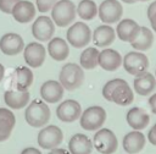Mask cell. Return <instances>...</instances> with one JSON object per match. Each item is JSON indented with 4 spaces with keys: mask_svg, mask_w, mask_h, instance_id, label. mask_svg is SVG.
Wrapping results in <instances>:
<instances>
[{
    "mask_svg": "<svg viewBox=\"0 0 156 154\" xmlns=\"http://www.w3.org/2000/svg\"><path fill=\"white\" fill-rule=\"evenodd\" d=\"M102 95L106 100L113 101L117 105L126 106L134 100V94L129 84L122 78H115L105 83Z\"/></svg>",
    "mask_w": 156,
    "mask_h": 154,
    "instance_id": "6da1fadb",
    "label": "cell"
},
{
    "mask_svg": "<svg viewBox=\"0 0 156 154\" xmlns=\"http://www.w3.org/2000/svg\"><path fill=\"white\" fill-rule=\"evenodd\" d=\"M51 112L48 104L41 99H34L24 111V119L32 127H43L50 120Z\"/></svg>",
    "mask_w": 156,
    "mask_h": 154,
    "instance_id": "7a4b0ae2",
    "label": "cell"
},
{
    "mask_svg": "<svg viewBox=\"0 0 156 154\" xmlns=\"http://www.w3.org/2000/svg\"><path fill=\"white\" fill-rule=\"evenodd\" d=\"M58 81L62 84V87L67 90H74L78 87L82 86L84 81V71L83 67L74 62H68L62 66Z\"/></svg>",
    "mask_w": 156,
    "mask_h": 154,
    "instance_id": "3957f363",
    "label": "cell"
},
{
    "mask_svg": "<svg viewBox=\"0 0 156 154\" xmlns=\"http://www.w3.org/2000/svg\"><path fill=\"white\" fill-rule=\"evenodd\" d=\"M77 15V7L71 0H58L51 9V20L58 27H67Z\"/></svg>",
    "mask_w": 156,
    "mask_h": 154,
    "instance_id": "277c9868",
    "label": "cell"
},
{
    "mask_svg": "<svg viewBox=\"0 0 156 154\" xmlns=\"http://www.w3.org/2000/svg\"><path fill=\"white\" fill-rule=\"evenodd\" d=\"M93 145L101 154H113L118 148V141L111 130L100 128L94 134Z\"/></svg>",
    "mask_w": 156,
    "mask_h": 154,
    "instance_id": "5b68a950",
    "label": "cell"
},
{
    "mask_svg": "<svg viewBox=\"0 0 156 154\" xmlns=\"http://www.w3.org/2000/svg\"><path fill=\"white\" fill-rule=\"evenodd\" d=\"M124 70L133 75L139 76L145 72H147L149 68V59L147 56L141 51H129L126 54V56L122 60Z\"/></svg>",
    "mask_w": 156,
    "mask_h": 154,
    "instance_id": "8992f818",
    "label": "cell"
},
{
    "mask_svg": "<svg viewBox=\"0 0 156 154\" xmlns=\"http://www.w3.org/2000/svg\"><path fill=\"white\" fill-rule=\"evenodd\" d=\"M106 120V111L104 108L94 105L85 109L80 115V126L87 131H95L101 128Z\"/></svg>",
    "mask_w": 156,
    "mask_h": 154,
    "instance_id": "52a82bcc",
    "label": "cell"
},
{
    "mask_svg": "<svg viewBox=\"0 0 156 154\" xmlns=\"http://www.w3.org/2000/svg\"><path fill=\"white\" fill-rule=\"evenodd\" d=\"M68 43L74 48H84L91 39V31L84 22H74L66 32Z\"/></svg>",
    "mask_w": 156,
    "mask_h": 154,
    "instance_id": "ba28073f",
    "label": "cell"
},
{
    "mask_svg": "<svg viewBox=\"0 0 156 154\" xmlns=\"http://www.w3.org/2000/svg\"><path fill=\"white\" fill-rule=\"evenodd\" d=\"M63 139V133L60 127L55 125H49L41 128L38 133V144L44 149L57 148Z\"/></svg>",
    "mask_w": 156,
    "mask_h": 154,
    "instance_id": "9c48e42d",
    "label": "cell"
},
{
    "mask_svg": "<svg viewBox=\"0 0 156 154\" xmlns=\"http://www.w3.org/2000/svg\"><path fill=\"white\" fill-rule=\"evenodd\" d=\"M98 13L104 23H116L122 17L123 7L118 0H104L98 9Z\"/></svg>",
    "mask_w": 156,
    "mask_h": 154,
    "instance_id": "30bf717a",
    "label": "cell"
},
{
    "mask_svg": "<svg viewBox=\"0 0 156 154\" xmlns=\"http://www.w3.org/2000/svg\"><path fill=\"white\" fill-rule=\"evenodd\" d=\"M55 32L54 21L48 16H39L32 24V34L39 42H49Z\"/></svg>",
    "mask_w": 156,
    "mask_h": 154,
    "instance_id": "8fae6325",
    "label": "cell"
},
{
    "mask_svg": "<svg viewBox=\"0 0 156 154\" xmlns=\"http://www.w3.org/2000/svg\"><path fill=\"white\" fill-rule=\"evenodd\" d=\"M45 56H46V50L44 45L38 42H32L27 44L23 49V57L29 67L33 68L40 67L45 60Z\"/></svg>",
    "mask_w": 156,
    "mask_h": 154,
    "instance_id": "7c38bea8",
    "label": "cell"
},
{
    "mask_svg": "<svg viewBox=\"0 0 156 154\" xmlns=\"http://www.w3.org/2000/svg\"><path fill=\"white\" fill-rule=\"evenodd\" d=\"M82 115L80 104L77 100L67 99L56 108V116L63 122H73Z\"/></svg>",
    "mask_w": 156,
    "mask_h": 154,
    "instance_id": "4fadbf2b",
    "label": "cell"
},
{
    "mask_svg": "<svg viewBox=\"0 0 156 154\" xmlns=\"http://www.w3.org/2000/svg\"><path fill=\"white\" fill-rule=\"evenodd\" d=\"M24 49V42L17 33H6L0 38V50L9 56L20 54Z\"/></svg>",
    "mask_w": 156,
    "mask_h": 154,
    "instance_id": "5bb4252c",
    "label": "cell"
},
{
    "mask_svg": "<svg viewBox=\"0 0 156 154\" xmlns=\"http://www.w3.org/2000/svg\"><path fill=\"white\" fill-rule=\"evenodd\" d=\"M63 87L60 81L49 79L44 82L40 87V97L45 103H57L63 97Z\"/></svg>",
    "mask_w": 156,
    "mask_h": 154,
    "instance_id": "9a60e30c",
    "label": "cell"
},
{
    "mask_svg": "<svg viewBox=\"0 0 156 154\" xmlns=\"http://www.w3.org/2000/svg\"><path fill=\"white\" fill-rule=\"evenodd\" d=\"M35 6L28 0H20L12 9V17L18 23H28L35 16Z\"/></svg>",
    "mask_w": 156,
    "mask_h": 154,
    "instance_id": "2e32d148",
    "label": "cell"
},
{
    "mask_svg": "<svg viewBox=\"0 0 156 154\" xmlns=\"http://www.w3.org/2000/svg\"><path fill=\"white\" fill-rule=\"evenodd\" d=\"M117 37L123 40L132 43L140 33V26L132 18H124L117 24Z\"/></svg>",
    "mask_w": 156,
    "mask_h": 154,
    "instance_id": "e0dca14e",
    "label": "cell"
},
{
    "mask_svg": "<svg viewBox=\"0 0 156 154\" xmlns=\"http://www.w3.org/2000/svg\"><path fill=\"white\" fill-rule=\"evenodd\" d=\"M30 94L28 90H17V89H7L4 93V101L10 109L20 110L23 109L29 101Z\"/></svg>",
    "mask_w": 156,
    "mask_h": 154,
    "instance_id": "ac0fdd59",
    "label": "cell"
},
{
    "mask_svg": "<svg viewBox=\"0 0 156 154\" xmlns=\"http://www.w3.org/2000/svg\"><path fill=\"white\" fill-rule=\"evenodd\" d=\"M93 147V142L83 133L73 134L68 142V150L71 154H90Z\"/></svg>",
    "mask_w": 156,
    "mask_h": 154,
    "instance_id": "d6986e66",
    "label": "cell"
},
{
    "mask_svg": "<svg viewBox=\"0 0 156 154\" xmlns=\"http://www.w3.org/2000/svg\"><path fill=\"white\" fill-rule=\"evenodd\" d=\"M121 54L115 49H105L99 54V65L106 71H115L122 64Z\"/></svg>",
    "mask_w": 156,
    "mask_h": 154,
    "instance_id": "ffe728a7",
    "label": "cell"
},
{
    "mask_svg": "<svg viewBox=\"0 0 156 154\" xmlns=\"http://www.w3.org/2000/svg\"><path fill=\"white\" fill-rule=\"evenodd\" d=\"M126 119H127V123L136 131L146 128V126L150 122V116L147 115V112L144 109L136 106L128 110Z\"/></svg>",
    "mask_w": 156,
    "mask_h": 154,
    "instance_id": "44dd1931",
    "label": "cell"
},
{
    "mask_svg": "<svg viewBox=\"0 0 156 154\" xmlns=\"http://www.w3.org/2000/svg\"><path fill=\"white\" fill-rule=\"evenodd\" d=\"M145 136L140 132V131H132L129 133H127L123 138V149L128 153V154H136L139 153L144 145H145Z\"/></svg>",
    "mask_w": 156,
    "mask_h": 154,
    "instance_id": "7402d4cb",
    "label": "cell"
},
{
    "mask_svg": "<svg viewBox=\"0 0 156 154\" xmlns=\"http://www.w3.org/2000/svg\"><path fill=\"white\" fill-rule=\"evenodd\" d=\"M48 51H49V55L56 61H63L69 55V48L67 42L60 37L51 38L49 40Z\"/></svg>",
    "mask_w": 156,
    "mask_h": 154,
    "instance_id": "603a6c76",
    "label": "cell"
},
{
    "mask_svg": "<svg viewBox=\"0 0 156 154\" xmlns=\"http://www.w3.org/2000/svg\"><path fill=\"white\" fill-rule=\"evenodd\" d=\"M133 86L139 95H149L156 88V77L150 72H145L143 75L135 76Z\"/></svg>",
    "mask_w": 156,
    "mask_h": 154,
    "instance_id": "cb8c5ba5",
    "label": "cell"
},
{
    "mask_svg": "<svg viewBox=\"0 0 156 154\" xmlns=\"http://www.w3.org/2000/svg\"><path fill=\"white\" fill-rule=\"evenodd\" d=\"M115 38H116L115 29L107 24H101L96 27L93 33V42L96 46H100V48H105L112 44Z\"/></svg>",
    "mask_w": 156,
    "mask_h": 154,
    "instance_id": "d4e9b609",
    "label": "cell"
},
{
    "mask_svg": "<svg viewBox=\"0 0 156 154\" xmlns=\"http://www.w3.org/2000/svg\"><path fill=\"white\" fill-rule=\"evenodd\" d=\"M154 42V34L152 31H150L147 27H140V33L139 35L130 43L132 48L138 50V51H144L151 48Z\"/></svg>",
    "mask_w": 156,
    "mask_h": 154,
    "instance_id": "484cf974",
    "label": "cell"
},
{
    "mask_svg": "<svg viewBox=\"0 0 156 154\" xmlns=\"http://www.w3.org/2000/svg\"><path fill=\"white\" fill-rule=\"evenodd\" d=\"M16 75V89L27 90L33 83V72L29 67L18 66L15 71Z\"/></svg>",
    "mask_w": 156,
    "mask_h": 154,
    "instance_id": "4316f807",
    "label": "cell"
},
{
    "mask_svg": "<svg viewBox=\"0 0 156 154\" xmlns=\"http://www.w3.org/2000/svg\"><path fill=\"white\" fill-rule=\"evenodd\" d=\"M99 54H100V51L94 46H89V48L84 49L79 57L80 66L85 70L95 68L99 65Z\"/></svg>",
    "mask_w": 156,
    "mask_h": 154,
    "instance_id": "83f0119b",
    "label": "cell"
},
{
    "mask_svg": "<svg viewBox=\"0 0 156 154\" xmlns=\"http://www.w3.org/2000/svg\"><path fill=\"white\" fill-rule=\"evenodd\" d=\"M16 125V117L10 109L0 108V133L11 136V132Z\"/></svg>",
    "mask_w": 156,
    "mask_h": 154,
    "instance_id": "f1b7e54d",
    "label": "cell"
},
{
    "mask_svg": "<svg viewBox=\"0 0 156 154\" xmlns=\"http://www.w3.org/2000/svg\"><path fill=\"white\" fill-rule=\"evenodd\" d=\"M78 16L84 21H90L98 15V6L93 0H82L77 6Z\"/></svg>",
    "mask_w": 156,
    "mask_h": 154,
    "instance_id": "f546056e",
    "label": "cell"
},
{
    "mask_svg": "<svg viewBox=\"0 0 156 154\" xmlns=\"http://www.w3.org/2000/svg\"><path fill=\"white\" fill-rule=\"evenodd\" d=\"M57 1L58 0H35V4L39 12H48L51 11V9Z\"/></svg>",
    "mask_w": 156,
    "mask_h": 154,
    "instance_id": "4dcf8cb0",
    "label": "cell"
},
{
    "mask_svg": "<svg viewBox=\"0 0 156 154\" xmlns=\"http://www.w3.org/2000/svg\"><path fill=\"white\" fill-rule=\"evenodd\" d=\"M20 0H0V11L4 13H11L12 9Z\"/></svg>",
    "mask_w": 156,
    "mask_h": 154,
    "instance_id": "1f68e13d",
    "label": "cell"
},
{
    "mask_svg": "<svg viewBox=\"0 0 156 154\" xmlns=\"http://www.w3.org/2000/svg\"><path fill=\"white\" fill-rule=\"evenodd\" d=\"M149 105L151 108V111L154 114H156V93L152 94L150 98H149Z\"/></svg>",
    "mask_w": 156,
    "mask_h": 154,
    "instance_id": "d6a6232c",
    "label": "cell"
},
{
    "mask_svg": "<svg viewBox=\"0 0 156 154\" xmlns=\"http://www.w3.org/2000/svg\"><path fill=\"white\" fill-rule=\"evenodd\" d=\"M21 154H41V152L37 148H33V147H28V148H24Z\"/></svg>",
    "mask_w": 156,
    "mask_h": 154,
    "instance_id": "836d02e7",
    "label": "cell"
},
{
    "mask_svg": "<svg viewBox=\"0 0 156 154\" xmlns=\"http://www.w3.org/2000/svg\"><path fill=\"white\" fill-rule=\"evenodd\" d=\"M154 13H156V0L152 1V2L149 5V7H147V18L151 17Z\"/></svg>",
    "mask_w": 156,
    "mask_h": 154,
    "instance_id": "e575fe53",
    "label": "cell"
},
{
    "mask_svg": "<svg viewBox=\"0 0 156 154\" xmlns=\"http://www.w3.org/2000/svg\"><path fill=\"white\" fill-rule=\"evenodd\" d=\"M49 154H71L67 149H63V148H54L50 150Z\"/></svg>",
    "mask_w": 156,
    "mask_h": 154,
    "instance_id": "d590c367",
    "label": "cell"
},
{
    "mask_svg": "<svg viewBox=\"0 0 156 154\" xmlns=\"http://www.w3.org/2000/svg\"><path fill=\"white\" fill-rule=\"evenodd\" d=\"M147 139H149V142L151 143V144H154V145H156V134L150 130L149 131V133H147Z\"/></svg>",
    "mask_w": 156,
    "mask_h": 154,
    "instance_id": "8d00e7d4",
    "label": "cell"
},
{
    "mask_svg": "<svg viewBox=\"0 0 156 154\" xmlns=\"http://www.w3.org/2000/svg\"><path fill=\"white\" fill-rule=\"evenodd\" d=\"M149 21H150V24H151L152 31L156 32V13H154L151 17H149Z\"/></svg>",
    "mask_w": 156,
    "mask_h": 154,
    "instance_id": "74e56055",
    "label": "cell"
},
{
    "mask_svg": "<svg viewBox=\"0 0 156 154\" xmlns=\"http://www.w3.org/2000/svg\"><path fill=\"white\" fill-rule=\"evenodd\" d=\"M4 75H5V68H4L2 64H0V82H1L2 78H4Z\"/></svg>",
    "mask_w": 156,
    "mask_h": 154,
    "instance_id": "f35d334b",
    "label": "cell"
},
{
    "mask_svg": "<svg viewBox=\"0 0 156 154\" xmlns=\"http://www.w3.org/2000/svg\"><path fill=\"white\" fill-rule=\"evenodd\" d=\"M9 138H10V136L0 133V142H5V141H6V139H9Z\"/></svg>",
    "mask_w": 156,
    "mask_h": 154,
    "instance_id": "ab89813d",
    "label": "cell"
},
{
    "mask_svg": "<svg viewBox=\"0 0 156 154\" xmlns=\"http://www.w3.org/2000/svg\"><path fill=\"white\" fill-rule=\"evenodd\" d=\"M121 1H123V2H126V4H134L136 0H121Z\"/></svg>",
    "mask_w": 156,
    "mask_h": 154,
    "instance_id": "60d3db41",
    "label": "cell"
},
{
    "mask_svg": "<svg viewBox=\"0 0 156 154\" xmlns=\"http://www.w3.org/2000/svg\"><path fill=\"white\" fill-rule=\"evenodd\" d=\"M151 131H152V132H154V133L156 134V123H155V125L152 126V128H151Z\"/></svg>",
    "mask_w": 156,
    "mask_h": 154,
    "instance_id": "b9f144b4",
    "label": "cell"
},
{
    "mask_svg": "<svg viewBox=\"0 0 156 154\" xmlns=\"http://www.w3.org/2000/svg\"><path fill=\"white\" fill-rule=\"evenodd\" d=\"M136 1H141V2H144V1H150V0H136Z\"/></svg>",
    "mask_w": 156,
    "mask_h": 154,
    "instance_id": "7bdbcfd3",
    "label": "cell"
},
{
    "mask_svg": "<svg viewBox=\"0 0 156 154\" xmlns=\"http://www.w3.org/2000/svg\"><path fill=\"white\" fill-rule=\"evenodd\" d=\"M155 76H156V72H155Z\"/></svg>",
    "mask_w": 156,
    "mask_h": 154,
    "instance_id": "ee69618b",
    "label": "cell"
}]
</instances>
